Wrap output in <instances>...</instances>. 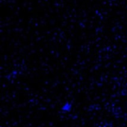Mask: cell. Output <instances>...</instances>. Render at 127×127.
<instances>
[{"label": "cell", "instance_id": "obj_1", "mask_svg": "<svg viewBox=\"0 0 127 127\" xmlns=\"http://www.w3.org/2000/svg\"><path fill=\"white\" fill-rule=\"evenodd\" d=\"M71 108H72L71 104V103H65V104L63 106V107H62V110H63V112H69V111L71 109Z\"/></svg>", "mask_w": 127, "mask_h": 127}]
</instances>
